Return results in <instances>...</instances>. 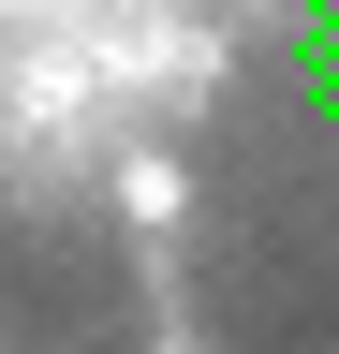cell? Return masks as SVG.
I'll return each instance as SVG.
<instances>
[{
	"instance_id": "obj_1",
	"label": "cell",
	"mask_w": 339,
	"mask_h": 354,
	"mask_svg": "<svg viewBox=\"0 0 339 354\" xmlns=\"http://www.w3.org/2000/svg\"><path fill=\"white\" fill-rule=\"evenodd\" d=\"M148 354H192V339H148Z\"/></svg>"
}]
</instances>
